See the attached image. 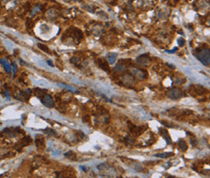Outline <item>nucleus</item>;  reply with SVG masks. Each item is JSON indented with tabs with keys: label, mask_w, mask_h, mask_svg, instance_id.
<instances>
[{
	"label": "nucleus",
	"mask_w": 210,
	"mask_h": 178,
	"mask_svg": "<svg viewBox=\"0 0 210 178\" xmlns=\"http://www.w3.org/2000/svg\"><path fill=\"white\" fill-rule=\"evenodd\" d=\"M196 56L200 61L205 66H209L210 63V53L209 49H200L197 50Z\"/></svg>",
	"instance_id": "obj_1"
},
{
	"label": "nucleus",
	"mask_w": 210,
	"mask_h": 178,
	"mask_svg": "<svg viewBox=\"0 0 210 178\" xmlns=\"http://www.w3.org/2000/svg\"><path fill=\"white\" fill-rule=\"evenodd\" d=\"M168 98L171 100H179L182 96V91L179 88H172L167 93Z\"/></svg>",
	"instance_id": "obj_2"
},
{
	"label": "nucleus",
	"mask_w": 210,
	"mask_h": 178,
	"mask_svg": "<svg viewBox=\"0 0 210 178\" xmlns=\"http://www.w3.org/2000/svg\"><path fill=\"white\" fill-rule=\"evenodd\" d=\"M41 100L43 105L46 106V107H48V108H53V106H54V102H53V98L51 97V96L48 95L47 93H45V94L41 98Z\"/></svg>",
	"instance_id": "obj_3"
},
{
	"label": "nucleus",
	"mask_w": 210,
	"mask_h": 178,
	"mask_svg": "<svg viewBox=\"0 0 210 178\" xmlns=\"http://www.w3.org/2000/svg\"><path fill=\"white\" fill-rule=\"evenodd\" d=\"M122 81L126 84V85H129V86H133L136 83V79L135 77H133V75H129V74H125L122 76Z\"/></svg>",
	"instance_id": "obj_4"
},
{
	"label": "nucleus",
	"mask_w": 210,
	"mask_h": 178,
	"mask_svg": "<svg viewBox=\"0 0 210 178\" xmlns=\"http://www.w3.org/2000/svg\"><path fill=\"white\" fill-rule=\"evenodd\" d=\"M160 134H161V135L163 137V139H165L166 141L167 142V143H171V136H170V134H169V133H168L167 130H166V129H160Z\"/></svg>",
	"instance_id": "obj_5"
},
{
	"label": "nucleus",
	"mask_w": 210,
	"mask_h": 178,
	"mask_svg": "<svg viewBox=\"0 0 210 178\" xmlns=\"http://www.w3.org/2000/svg\"><path fill=\"white\" fill-rule=\"evenodd\" d=\"M150 59L146 55L141 56V57H139L137 59L138 63H140L141 65H144V66H147L150 63Z\"/></svg>",
	"instance_id": "obj_6"
},
{
	"label": "nucleus",
	"mask_w": 210,
	"mask_h": 178,
	"mask_svg": "<svg viewBox=\"0 0 210 178\" xmlns=\"http://www.w3.org/2000/svg\"><path fill=\"white\" fill-rule=\"evenodd\" d=\"M133 73H134L135 76L137 78H139L140 79H142L143 78H145V73L143 72V70L139 69H134L133 70Z\"/></svg>",
	"instance_id": "obj_7"
},
{
	"label": "nucleus",
	"mask_w": 210,
	"mask_h": 178,
	"mask_svg": "<svg viewBox=\"0 0 210 178\" xmlns=\"http://www.w3.org/2000/svg\"><path fill=\"white\" fill-rule=\"evenodd\" d=\"M116 58H117V54L114 53H111L108 55V62H109L110 64H113L114 62L116 60Z\"/></svg>",
	"instance_id": "obj_8"
},
{
	"label": "nucleus",
	"mask_w": 210,
	"mask_h": 178,
	"mask_svg": "<svg viewBox=\"0 0 210 178\" xmlns=\"http://www.w3.org/2000/svg\"><path fill=\"white\" fill-rule=\"evenodd\" d=\"M99 62V66L102 68V69H104V70H106V71H108V63H107L106 62L104 61V60H102V59H99L98 61Z\"/></svg>",
	"instance_id": "obj_9"
},
{
	"label": "nucleus",
	"mask_w": 210,
	"mask_h": 178,
	"mask_svg": "<svg viewBox=\"0 0 210 178\" xmlns=\"http://www.w3.org/2000/svg\"><path fill=\"white\" fill-rule=\"evenodd\" d=\"M155 156H157V157H160V158L166 159V158H168V157H171V156H174V153H172V152H163V153L156 154Z\"/></svg>",
	"instance_id": "obj_10"
},
{
	"label": "nucleus",
	"mask_w": 210,
	"mask_h": 178,
	"mask_svg": "<svg viewBox=\"0 0 210 178\" xmlns=\"http://www.w3.org/2000/svg\"><path fill=\"white\" fill-rule=\"evenodd\" d=\"M179 147L181 148V150L183 151H187L188 149V144H187V142H185V141H183V140H180V141H179Z\"/></svg>",
	"instance_id": "obj_11"
},
{
	"label": "nucleus",
	"mask_w": 210,
	"mask_h": 178,
	"mask_svg": "<svg viewBox=\"0 0 210 178\" xmlns=\"http://www.w3.org/2000/svg\"><path fill=\"white\" fill-rule=\"evenodd\" d=\"M38 47L41 49V50H42L43 51H45V52H46V53H49V54H51L50 53V50H49V49L46 46V45H45V44H38Z\"/></svg>",
	"instance_id": "obj_12"
},
{
	"label": "nucleus",
	"mask_w": 210,
	"mask_h": 178,
	"mask_svg": "<svg viewBox=\"0 0 210 178\" xmlns=\"http://www.w3.org/2000/svg\"><path fill=\"white\" fill-rule=\"evenodd\" d=\"M125 69V65L124 64H121V63H119V64H117L116 66L115 67V70L117 71V72H121V71H123Z\"/></svg>",
	"instance_id": "obj_13"
},
{
	"label": "nucleus",
	"mask_w": 210,
	"mask_h": 178,
	"mask_svg": "<svg viewBox=\"0 0 210 178\" xmlns=\"http://www.w3.org/2000/svg\"><path fill=\"white\" fill-rule=\"evenodd\" d=\"M36 144L38 148H42V147H45L44 142H43V139H36Z\"/></svg>",
	"instance_id": "obj_14"
},
{
	"label": "nucleus",
	"mask_w": 210,
	"mask_h": 178,
	"mask_svg": "<svg viewBox=\"0 0 210 178\" xmlns=\"http://www.w3.org/2000/svg\"><path fill=\"white\" fill-rule=\"evenodd\" d=\"M65 156L69 159H74V157H75V154L74 153L73 151H68V152L65 154Z\"/></svg>",
	"instance_id": "obj_15"
},
{
	"label": "nucleus",
	"mask_w": 210,
	"mask_h": 178,
	"mask_svg": "<svg viewBox=\"0 0 210 178\" xmlns=\"http://www.w3.org/2000/svg\"><path fill=\"white\" fill-rule=\"evenodd\" d=\"M45 131V134H49V135H55L56 134V132L55 131H53V130H51V129H47L46 131Z\"/></svg>",
	"instance_id": "obj_16"
},
{
	"label": "nucleus",
	"mask_w": 210,
	"mask_h": 178,
	"mask_svg": "<svg viewBox=\"0 0 210 178\" xmlns=\"http://www.w3.org/2000/svg\"><path fill=\"white\" fill-rule=\"evenodd\" d=\"M83 121L84 122L89 123L90 122H91V117H90L89 116H87V115H86V116H83Z\"/></svg>",
	"instance_id": "obj_17"
},
{
	"label": "nucleus",
	"mask_w": 210,
	"mask_h": 178,
	"mask_svg": "<svg viewBox=\"0 0 210 178\" xmlns=\"http://www.w3.org/2000/svg\"><path fill=\"white\" fill-rule=\"evenodd\" d=\"M185 43V41L183 38H180V39L178 40V44H179V45H183V44Z\"/></svg>",
	"instance_id": "obj_18"
},
{
	"label": "nucleus",
	"mask_w": 210,
	"mask_h": 178,
	"mask_svg": "<svg viewBox=\"0 0 210 178\" xmlns=\"http://www.w3.org/2000/svg\"><path fill=\"white\" fill-rule=\"evenodd\" d=\"M177 50V48H175L174 50H169V51H167V53H174L175 51H176Z\"/></svg>",
	"instance_id": "obj_19"
},
{
	"label": "nucleus",
	"mask_w": 210,
	"mask_h": 178,
	"mask_svg": "<svg viewBox=\"0 0 210 178\" xmlns=\"http://www.w3.org/2000/svg\"><path fill=\"white\" fill-rule=\"evenodd\" d=\"M48 63L49 64V66H52V67H53V63H51L50 61H48Z\"/></svg>",
	"instance_id": "obj_20"
},
{
	"label": "nucleus",
	"mask_w": 210,
	"mask_h": 178,
	"mask_svg": "<svg viewBox=\"0 0 210 178\" xmlns=\"http://www.w3.org/2000/svg\"><path fill=\"white\" fill-rule=\"evenodd\" d=\"M2 89V82H1V80H0V90Z\"/></svg>",
	"instance_id": "obj_21"
},
{
	"label": "nucleus",
	"mask_w": 210,
	"mask_h": 178,
	"mask_svg": "<svg viewBox=\"0 0 210 178\" xmlns=\"http://www.w3.org/2000/svg\"><path fill=\"white\" fill-rule=\"evenodd\" d=\"M73 2H77V1H80V0H72Z\"/></svg>",
	"instance_id": "obj_22"
}]
</instances>
